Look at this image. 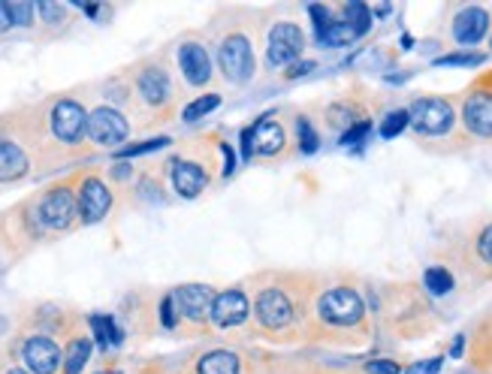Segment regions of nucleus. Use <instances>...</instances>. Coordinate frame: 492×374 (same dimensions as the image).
Here are the masks:
<instances>
[{"label":"nucleus","mask_w":492,"mask_h":374,"mask_svg":"<svg viewBox=\"0 0 492 374\" xmlns=\"http://www.w3.org/2000/svg\"><path fill=\"white\" fill-rule=\"evenodd\" d=\"M305 311H309V290L299 293V287L284 284V281H272L263 284L254 296V311L251 320L266 338L275 341H290L305 330Z\"/></svg>","instance_id":"nucleus-1"},{"label":"nucleus","mask_w":492,"mask_h":374,"mask_svg":"<svg viewBox=\"0 0 492 374\" xmlns=\"http://www.w3.org/2000/svg\"><path fill=\"white\" fill-rule=\"evenodd\" d=\"M366 320V302L353 287H333L320 293L318 305H314L311 323H318L324 332H348L357 330Z\"/></svg>","instance_id":"nucleus-2"},{"label":"nucleus","mask_w":492,"mask_h":374,"mask_svg":"<svg viewBox=\"0 0 492 374\" xmlns=\"http://www.w3.org/2000/svg\"><path fill=\"white\" fill-rule=\"evenodd\" d=\"M218 64L221 73L230 85H245V82L254 79L257 73V60H254V45L242 30H233L227 34L218 45Z\"/></svg>","instance_id":"nucleus-3"},{"label":"nucleus","mask_w":492,"mask_h":374,"mask_svg":"<svg viewBox=\"0 0 492 374\" xmlns=\"http://www.w3.org/2000/svg\"><path fill=\"white\" fill-rule=\"evenodd\" d=\"M245 145V157H260V160H272L284 155V148L290 145L287 139V127L278 115H266L242 133Z\"/></svg>","instance_id":"nucleus-4"},{"label":"nucleus","mask_w":492,"mask_h":374,"mask_svg":"<svg viewBox=\"0 0 492 374\" xmlns=\"http://www.w3.org/2000/svg\"><path fill=\"white\" fill-rule=\"evenodd\" d=\"M408 118H411V127L417 130V133L441 136L453 127L456 112H453V106L444 100V97H420V100L411 103Z\"/></svg>","instance_id":"nucleus-5"},{"label":"nucleus","mask_w":492,"mask_h":374,"mask_svg":"<svg viewBox=\"0 0 492 374\" xmlns=\"http://www.w3.org/2000/svg\"><path fill=\"white\" fill-rule=\"evenodd\" d=\"M305 52V34L296 21H278L269 30L266 60L272 67H294Z\"/></svg>","instance_id":"nucleus-6"},{"label":"nucleus","mask_w":492,"mask_h":374,"mask_svg":"<svg viewBox=\"0 0 492 374\" xmlns=\"http://www.w3.org/2000/svg\"><path fill=\"white\" fill-rule=\"evenodd\" d=\"M251 302H248V293L242 287H227L214 296V305H212V323L218 330H239L251 320Z\"/></svg>","instance_id":"nucleus-7"},{"label":"nucleus","mask_w":492,"mask_h":374,"mask_svg":"<svg viewBox=\"0 0 492 374\" xmlns=\"http://www.w3.org/2000/svg\"><path fill=\"white\" fill-rule=\"evenodd\" d=\"M214 290L206 284H184L173 290V305L179 311V320L188 323H206L212 317V305H214Z\"/></svg>","instance_id":"nucleus-8"},{"label":"nucleus","mask_w":492,"mask_h":374,"mask_svg":"<svg viewBox=\"0 0 492 374\" xmlns=\"http://www.w3.org/2000/svg\"><path fill=\"white\" fill-rule=\"evenodd\" d=\"M49 121H52V133L67 145L82 142V136L88 133V112L76 100H58L52 106Z\"/></svg>","instance_id":"nucleus-9"},{"label":"nucleus","mask_w":492,"mask_h":374,"mask_svg":"<svg viewBox=\"0 0 492 374\" xmlns=\"http://www.w3.org/2000/svg\"><path fill=\"white\" fill-rule=\"evenodd\" d=\"M127 133H130L127 118L118 109H112V106H100V109L88 115V136L97 145H121L127 139Z\"/></svg>","instance_id":"nucleus-10"},{"label":"nucleus","mask_w":492,"mask_h":374,"mask_svg":"<svg viewBox=\"0 0 492 374\" xmlns=\"http://www.w3.org/2000/svg\"><path fill=\"white\" fill-rule=\"evenodd\" d=\"M76 211H79V203H76L73 190L55 187L40 203V224L49 227V230H67L73 224Z\"/></svg>","instance_id":"nucleus-11"},{"label":"nucleus","mask_w":492,"mask_h":374,"mask_svg":"<svg viewBox=\"0 0 492 374\" xmlns=\"http://www.w3.org/2000/svg\"><path fill=\"white\" fill-rule=\"evenodd\" d=\"M179 67H181L184 82L194 85V88L209 85L212 76H214L209 49H206L203 43H197V40H188V43L179 45Z\"/></svg>","instance_id":"nucleus-12"},{"label":"nucleus","mask_w":492,"mask_h":374,"mask_svg":"<svg viewBox=\"0 0 492 374\" xmlns=\"http://www.w3.org/2000/svg\"><path fill=\"white\" fill-rule=\"evenodd\" d=\"M21 360H25V365L34 374H55L64 365V354L45 335H30L25 345H21Z\"/></svg>","instance_id":"nucleus-13"},{"label":"nucleus","mask_w":492,"mask_h":374,"mask_svg":"<svg viewBox=\"0 0 492 374\" xmlns=\"http://www.w3.org/2000/svg\"><path fill=\"white\" fill-rule=\"evenodd\" d=\"M76 203H79V215L85 224H97V220H103L106 211L112 209V194L103 181L91 175V179L82 181L79 194H76Z\"/></svg>","instance_id":"nucleus-14"},{"label":"nucleus","mask_w":492,"mask_h":374,"mask_svg":"<svg viewBox=\"0 0 492 374\" xmlns=\"http://www.w3.org/2000/svg\"><path fill=\"white\" fill-rule=\"evenodd\" d=\"M463 124L472 136L492 139V94L489 91H474L463 103Z\"/></svg>","instance_id":"nucleus-15"},{"label":"nucleus","mask_w":492,"mask_h":374,"mask_svg":"<svg viewBox=\"0 0 492 374\" xmlns=\"http://www.w3.org/2000/svg\"><path fill=\"white\" fill-rule=\"evenodd\" d=\"M487 34H489V12L480 10V6H465V10L453 19V40L456 43L474 45Z\"/></svg>","instance_id":"nucleus-16"},{"label":"nucleus","mask_w":492,"mask_h":374,"mask_svg":"<svg viewBox=\"0 0 492 374\" xmlns=\"http://www.w3.org/2000/svg\"><path fill=\"white\" fill-rule=\"evenodd\" d=\"M173 187L179 190L184 200H194L209 187V172L203 170L194 160H175L173 163Z\"/></svg>","instance_id":"nucleus-17"},{"label":"nucleus","mask_w":492,"mask_h":374,"mask_svg":"<svg viewBox=\"0 0 492 374\" xmlns=\"http://www.w3.org/2000/svg\"><path fill=\"white\" fill-rule=\"evenodd\" d=\"M136 91L149 106H164L173 97V85H169V76L164 67H145V70L136 76Z\"/></svg>","instance_id":"nucleus-18"},{"label":"nucleus","mask_w":492,"mask_h":374,"mask_svg":"<svg viewBox=\"0 0 492 374\" xmlns=\"http://www.w3.org/2000/svg\"><path fill=\"white\" fill-rule=\"evenodd\" d=\"M197 374H242V356L230 347H212L197 360Z\"/></svg>","instance_id":"nucleus-19"},{"label":"nucleus","mask_w":492,"mask_h":374,"mask_svg":"<svg viewBox=\"0 0 492 374\" xmlns=\"http://www.w3.org/2000/svg\"><path fill=\"white\" fill-rule=\"evenodd\" d=\"M28 172V155L15 142L0 139V185L15 181Z\"/></svg>","instance_id":"nucleus-20"},{"label":"nucleus","mask_w":492,"mask_h":374,"mask_svg":"<svg viewBox=\"0 0 492 374\" xmlns=\"http://www.w3.org/2000/svg\"><path fill=\"white\" fill-rule=\"evenodd\" d=\"M88 356H91V338L88 335H76L64 354V374H82Z\"/></svg>","instance_id":"nucleus-21"},{"label":"nucleus","mask_w":492,"mask_h":374,"mask_svg":"<svg viewBox=\"0 0 492 374\" xmlns=\"http://www.w3.org/2000/svg\"><path fill=\"white\" fill-rule=\"evenodd\" d=\"M318 40L324 45H329V49H344V45L357 43L359 34L348 25V21H333V25H329L324 34L318 36Z\"/></svg>","instance_id":"nucleus-22"},{"label":"nucleus","mask_w":492,"mask_h":374,"mask_svg":"<svg viewBox=\"0 0 492 374\" xmlns=\"http://www.w3.org/2000/svg\"><path fill=\"white\" fill-rule=\"evenodd\" d=\"M423 284L432 296H448L453 290V275L444 266H429L426 275H423Z\"/></svg>","instance_id":"nucleus-23"},{"label":"nucleus","mask_w":492,"mask_h":374,"mask_svg":"<svg viewBox=\"0 0 492 374\" xmlns=\"http://www.w3.org/2000/svg\"><path fill=\"white\" fill-rule=\"evenodd\" d=\"M221 106V94H203V97H197L190 106H184V112H181V118L188 121V124H194V121L199 118H206L209 112H214Z\"/></svg>","instance_id":"nucleus-24"},{"label":"nucleus","mask_w":492,"mask_h":374,"mask_svg":"<svg viewBox=\"0 0 492 374\" xmlns=\"http://www.w3.org/2000/svg\"><path fill=\"white\" fill-rule=\"evenodd\" d=\"M91 330H94V338L103 347L106 345H118V341H121L118 326H115V320L106 317V314H94V317H91Z\"/></svg>","instance_id":"nucleus-25"},{"label":"nucleus","mask_w":492,"mask_h":374,"mask_svg":"<svg viewBox=\"0 0 492 374\" xmlns=\"http://www.w3.org/2000/svg\"><path fill=\"white\" fill-rule=\"evenodd\" d=\"M344 15H348V25L357 30L359 36L368 34V28H372V12H368V6L366 4H359V0H351L348 6H344Z\"/></svg>","instance_id":"nucleus-26"},{"label":"nucleus","mask_w":492,"mask_h":374,"mask_svg":"<svg viewBox=\"0 0 492 374\" xmlns=\"http://www.w3.org/2000/svg\"><path fill=\"white\" fill-rule=\"evenodd\" d=\"M296 145L302 155H314L320 145L318 133H314V124L305 115H296Z\"/></svg>","instance_id":"nucleus-27"},{"label":"nucleus","mask_w":492,"mask_h":374,"mask_svg":"<svg viewBox=\"0 0 492 374\" xmlns=\"http://www.w3.org/2000/svg\"><path fill=\"white\" fill-rule=\"evenodd\" d=\"M405 127H411V118H408V109H396L390 112L387 118L381 121V136L383 139H396Z\"/></svg>","instance_id":"nucleus-28"},{"label":"nucleus","mask_w":492,"mask_h":374,"mask_svg":"<svg viewBox=\"0 0 492 374\" xmlns=\"http://www.w3.org/2000/svg\"><path fill=\"white\" fill-rule=\"evenodd\" d=\"M438 67H478L483 64V55L478 52H456V55H444L435 60Z\"/></svg>","instance_id":"nucleus-29"},{"label":"nucleus","mask_w":492,"mask_h":374,"mask_svg":"<svg viewBox=\"0 0 492 374\" xmlns=\"http://www.w3.org/2000/svg\"><path fill=\"white\" fill-rule=\"evenodd\" d=\"M6 10H10V19H12V25H19V28H25V25H30L34 21V10L36 6L34 4H6Z\"/></svg>","instance_id":"nucleus-30"},{"label":"nucleus","mask_w":492,"mask_h":374,"mask_svg":"<svg viewBox=\"0 0 492 374\" xmlns=\"http://www.w3.org/2000/svg\"><path fill=\"white\" fill-rule=\"evenodd\" d=\"M474 251H478L480 263L492 266V224L483 227V230L478 233V242H474Z\"/></svg>","instance_id":"nucleus-31"},{"label":"nucleus","mask_w":492,"mask_h":374,"mask_svg":"<svg viewBox=\"0 0 492 374\" xmlns=\"http://www.w3.org/2000/svg\"><path fill=\"white\" fill-rule=\"evenodd\" d=\"M309 15H311V21H314V30H318V36L324 34L329 25H333V12H329V6L314 4V6H309Z\"/></svg>","instance_id":"nucleus-32"},{"label":"nucleus","mask_w":492,"mask_h":374,"mask_svg":"<svg viewBox=\"0 0 492 374\" xmlns=\"http://www.w3.org/2000/svg\"><path fill=\"white\" fill-rule=\"evenodd\" d=\"M169 145V139H149V142H140V145H130V148H121L118 157H136V155H145V151H157Z\"/></svg>","instance_id":"nucleus-33"},{"label":"nucleus","mask_w":492,"mask_h":374,"mask_svg":"<svg viewBox=\"0 0 492 374\" xmlns=\"http://www.w3.org/2000/svg\"><path fill=\"white\" fill-rule=\"evenodd\" d=\"M368 374H402V369H399V362L393 360H372L366 365Z\"/></svg>","instance_id":"nucleus-34"},{"label":"nucleus","mask_w":492,"mask_h":374,"mask_svg":"<svg viewBox=\"0 0 492 374\" xmlns=\"http://www.w3.org/2000/svg\"><path fill=\"white\" fill-rule=\"evenodd\" d=\"M36 10H40V15L49 21V25H58V21H64V15H67L64 6H55V4H40Z\"/></svg>","instance_id":"nucleus-35"},{"label":"nucleus","mask_w":492,"mask_h":374,"mask_svg":"<svg viewBox=\"0 0 492 374\" xmlns=\"http://www.w3.org/2000/svg\"><path fill=\"white\" fill-rule=\"evenodd\" d=\"M441 362L444 360H438V356H435V360H423L417 365H411L405 374H438V371H441Z\"/></svg>","instance_id":"nucleus-36"},{"label":"nucleus","mask_w":492,"mask_h":374,"mask_svg":"<svg viewBox=\"0 0 492 374\" xmlns=\"http://www.w3.org/2000/svg\"><path fill=\"white\" fill-rule=\"evenodd\" d=\"M309 70H314V60H305V64H294V67H287V79H299V76H305Z\"/></svg>","instance_id":"nucleus-37"},{"label":"nucleus","mask_w":492,"mask_h":374,"mask_svg":"<svg viewBox=\"0 0 492 374\" xmlns=\"http://www.w3.org/2000/svg\"><path fill=\"white\" fill-rule=\"evenodd\" d=\"M6 28H12V19H10V10H6V4H0V34H4Z\"/></svg>","instance_id":"nucleus-38"},{"label":"nucleus","mask_w":492,"mask_h":374,"mask_svg":"<svg viewBox=\"0 0 492 374\" xmlns=\"http://www.w3.org/2000/svg\"><path fill=\"white\" fill-rule=\"evenodd\" d=\"M463 347H465V341H463V338H456V345H453L450 354H453V356H459V354H463Z\"/></svg>","instance_id":"nucleus-39"},{"label":"nucleus","mask_w":492,"mask_h":374,"mask_svg":"<svg viewBox=\"0 0 492 374\" xmlns=\"http://www.w3.org/2000/svg\"><path fill=\"white\" fill-rule=\"evenodd\" d=\"M6 374H28V371H21V369H10V371H6Z\"/></svg>","instance_id":"nucleus-40"},{"label":"nucleus","mask_w":492,"mask_h":374,"mask_svg":"<svg viewBox=\"0 0 492 374\" xmlns=\"http://www.w3.org/2000/svg\"><path fill=\"white\" fill-rule=\"evenodd\" d=\"M489 49H492V43H489Z\"/></svg>","instance_id":"nucleus-41"}]
</instances>
